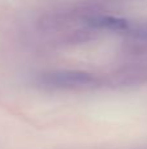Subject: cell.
<instances>
[{
    "instance_id": "6da1fadb",
    "label": "cell",
    "mask_w": 147,
    "mask_h": 149,
    "mask_svg": "<svg viewBox=\"0 0 147 149\" xmlns=\"http://www.w3.org/2000/svg\"><path fill=\"white\" fill-rule=\"evenodd\" d=\"M100 10L89 7L64 8L46 13L39 20V31L57 42L82 43L102 33L99 28Z\"/></svg>"
},
{
    "instance_id": "7a4b0ae2",
    "label": "cell",
    "mask_w": 147,
    "mask_h": 149,
    "mask_svg": "<svg viewBox=\"0 0 147 149\" xmlns=\"http://www.w3.org/2000/svg\"><path fill=\"white\" fill-rule=\"evenodd\" d=\"M36 84L51 90H83L99 85V79L87 71L52 70L38 74Z\"/></svg>"
}]
</instances>
